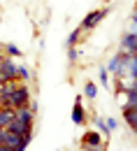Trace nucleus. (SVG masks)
Instances as JSON below:
<instances>
[{"label":"nucleus","instance_id":"f257e3e1","mask_svg":"<svg viewBox=\"0 0 137 151\" xmlns=\"http://www.w3.org/2000/svg\"><path fill=\"white\" fill-rule=\"evenodd\" d=\"M30 102V91L26 84H19L16 79L14 81H5L0 86V105L5 107H26Z\"/></svg>","mask_w":137,"mask_h":151},{"label":"nucleus","instance_id":"f03ea898","mask_svg":"<svg viewBox=\"0 0 137 151\" xmlns=\"http://www.w3.org/2000/svg\"><path fill=\"white\" fill-rule=\"evenodd\" d=\"M30 139H33V137H23V135H19V132H12V130H7V128H0V144H7V147H12V149H26Z\"/></svg>","mask_w":137,"mask_h":151},{"label":"nucleus","instance_id":"7ed1b4c3","mask_svg":"<svg viewBox=\"0 0 137 151\" xmlns=\"http://www.w3.org/2000/svg\"><path fill=\"white\" fill-rule=\"evenodd\" d=\"M81 147L86 151H105L102 149V139H100V135L95 130H88L81 135Z\"/></svg>","mask_w":137,"mask_h":151},{"label":"nucleus","instance_id":"20e7f679","mask_svg":"<svg viewBox=\"0 0 137 151\" xmlns=\"http://www.w3.org/2000/svg\"><path fill=\"white\" fill-rule=\"evenodd\" d=\"M105 17H107V7H102V9H93V12H88V14L81 19V28H84V30H91V28H95Z\"/></svg>","mask_w":137,"mask_h":151},{"label":"nucleus","instance_id":"39448f33","mask_svg":"<svg viewBox=\"0 0 137 151\" xmlns=\"http://www.w3.org/2000/svg\"><path fill=\"white\" fill-rule=\"evenodd\" d=\"M16 72H19V65H14V60H9V58H2L0 60V75H2L5 81H14Z\"/></svg>","mask_w":137,"mask_h":151},{"label":"nucleus","instance_id":"423d86ee","mask_svg":"<svg viewBox=\"0 0 137 151\" xmlns=\"http://www.w3.org/2000/svg\"><path fill=\"white\" fill-rule=\"evenodd\" d=\"M5 128L12 130V132H19V135H23V137H33V126H30V123H23V121H19V119H12Z\"/></svg>","mask_w":137,"mask_h":151},{"label":"nucleus","instance_id":"0eeeda50","mask_svg":"<svg viewBox=\"0 0 137 151\" xmlns=\"http://www.w3.org/2000/svg\"><path fill=\"white\" fill-rule=\"evenodd\" d=\"M72 123H77V126H84V123H86V112H84V107H81V95L75 98V107H72Z\"/></svg>","mask_w":137,"mask_h":151},{"label":"nucleus","instance_id":"6e6552de","mask_svg":"<svg viewBox=\"0 0 137 151\" xmlns=\"http://www.w3.org/2000/svg\"><path fill=\"white\" fill-rule=\"evenodd\" d=\"M14 119H19V121H23V123H30L33 126V119H35V112L26 105V107H16L14 109Z\"/></svg>","mask_w":137,"mask_h":151},{"label":"nucleus","instance_id":"1a4fd4ad","mask_svg":"<svg viewBox=\"0 0 137 151\" xmlns=\"http://www.w3.org/2000/svg\"><path fill=\"white\" fill-rule=\"evenodd\" d=\"M123 119H126V123H128L133 130H137V109H133V107H123Z\"/></svg>","mask_w":137,"mask_h":151},{"label":"nucleus","instance_id":"9d476101","mask_svg":"<svg viewBox=\"0 0 137 151\" xmlns=\"http://www.w3.org/2000/svg\"><path fill=\"white\" fill-rule=\"evenodd\" d=\"M12 119H14V107H5V105H2V107H0V128H5Z\"/></svg>","mask_w":137,"mask_h":151},{"label":"nucleus","instance_id":"9b49d317","mask_svg":"<svg viewBox=\"0 0 137 151\" xmlns=\"http://www.w3.org/2000/svg\"><path fill=\"white\" fill-rule=\"evenodd\" d=\"M126 75L137 79V54H128V63H126Z\"/></svg>","mask_w":137,"mask_h":151},{"label":"nucleus","instance_id":"f8f14e48","mask_svg":"<svg viewBox=\"0 0 137 151\" xmlns=\"http://www.w3.org/2000/svg\"><path fill=\"white\" fill-rule=\"evenodd\" d=\"M81 33H84V28H81V26H79V28H75V30L67 35V47H75L79 40H81Z\"/></svg>","mask_w":137,"mask_h":151},{"label":"nucleus","instance_id":"ddd939ff","mask_svg":"<svg viewBox=\"0 0 137 151\" xmlns=\"http://www.w3.org/2000/svg\"><path fill=\"white\" fill-rule=\"evenodd\" d=\"M84 95H86L88 100H93V98L98 95V88H95V84H93V81H86V86H84Z\"/></svg>","mask_w":137,"mask_h":151},{"label":"nucleus","instance_id":"4468645a","mask_svg":"<svg viewBox=\"0 0 137 151\" xmlns=\"http://www.w3.org/2000/svg\"><path fill=\"white\" fill-rule=\"evenodd\" d=\"M5 51H7V56H21V49L14 44H5Z\"/></svg>","mask_w":137,"mask_h":151},{"label":"nucleus","instance_id":"2eb2a0df","mask_svg":"<svg viewBox=\"0 0 137 151\" xmlns=\"http://www.w3.org/2000/svg\"><path fill=\"white\" fill-rule=\"evenodd\" d=\"M116 70H118V54L112 58V60H109V65H107V72H114V75H116Z\"/></svg>","mask_w":137,"mask_h":151},{"label":"nucleus","instance_id":"dca6fc26","mask_svg":"<svg viewBox=\"0 0 137 151\" xmlns=\"http://www.w3.org/2000/svg\"><path fill=\"white\" fill-rule=\"evenodd\" d=\"M16 79H21V81H28V79H30V72H28V68H19V72H16Z\"/></svg>","mask_w":137,"mask_h":151},{"label":"nucleus","instance_id":"f3484780","mask_svg":"<svg viewBox=\"0 0 137 151\" xmlns=\"http://www.w3.org/2000/svg\"><path fill=\"white\" fill-rule=\"evenodd\" d=\"M107 81H109V72H107V68H100V84L107 86Z\"/></svg>","mask_w":137,"mask_h":151},{"label":"nucleus","instance_id":"a211bd4d","mask_svg":"<svg viewBox=\"0 0 137 151\" xmlns=\"http://www.w3.org/2000/svg\"><path fill=\"white\" fill-rule=\"evenodd\" d=\"M95 126H98L102 132H107V135H109V130H107V126H105V121H102V119H95Z\"/></svg>","mask_w":137,"mask_h":151},{"label":"nucleus","instance_id":"6ab92c4d","mask_svg":"<svg viewBox=\"0 0 137 151\" xmlns=\"http://www.w3.org/2000/svg\"><path fill=\"white\" fill-rule=\"evenodd\" d=\"M105 126H107V130H114V128H116V119H107Z\"/></svg>","mask_w":137,"mask_h":151},{"label":"nucleus","instance_id":"aec40b11","mask_svg":"<svg viewBox=\"0 0 137 151\" xmlns=\"http://www.w3.org/2000/svg\"><path fill=\"white\" fill-rule=\"evenodd\" d=\"M79 58V54H77V49H75V47H70V63H75V60H77Z\"/></svg>","mask_w":137,"mask_h":151},{"label":"nucleus","instance_id":"412c9836","mask_svg":"<svg viewBox=\"0 0 137 151\" xmlns=\"http://www.w3.org/2000/svg\"><path fill=\"white\" fill-rule=\"evenodd\" d=\"M133 23H135V28H137V7H135V12H133Z\"/></svg>","mask_w":137,"mask_h":151},{"label":"nucleus","instance_id":"4be33fe9","mask_svg":"<svg viewBox=\"0 0 137 151\" xmlns=\"http://www.w3.org/2000/svg\"><path fill=\"white\" fill-rule=\"evenodd\" d=\"M135 135H137V130H135Z\"/></svg>","mask_w":137,"mask_h":151}]
</instances>
